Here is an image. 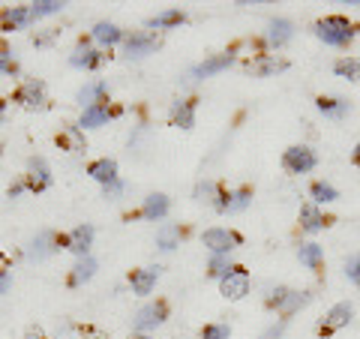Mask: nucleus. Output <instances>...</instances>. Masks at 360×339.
Here are the masks:
<instances>
[{
    "mask_svg": "<svg viewBox=\"0 0 360 339\" xmlns=\"http://www.w3.org/2000/svg\"><path fill=\"white\" fill-rule=\"evenodd\" d=\"M315 37H319L321 42H328V45H345L348 39L354 37V30H352V25H348V18L328 15V18H321L319 25H315Z\"/></svg>",
    "mask_w": 360,
    "mask_h": 339,
    "instance_id": "1",
    "label": "nucleus"
},
{
    "mask_svg": "<svg viewBox=\"0 0 360 339\" xmlns=\"http://www.w3.org/2000/svg\"><path fill=\"white\" fill-rule=\"evenodd\" d=\"M165 315H168V303H162V300L148 303V307H141L139 312H135L132 331L135 333H148V331H153V327H160L165 321Z\"/></svg>",
    "mask_w": 360,
    "mask_h": 339,
    "instance_id": "2",
    "label": "nucleus"
},
{
    "mask_svg": "<svg viewBox=\"0 0 360 339\" xmlns=\"http://www.w3.org/2000/svg\"><path fill=\"white\" fill-rule=\"evenodd\" d=\"M219 291H222V298H229V300H243L250 295V274H246L243 267H231L229 274L219 279Z\"/></svg>",
    "mask_w": 360,
    "mask_h": 339,
    "instance_id": "3",
    "label": "nucleus"
},
{
    "mask_svg": "<svg viewBox=\"0 0 360 339\" xmlns=\"http://www.w3.org/2000/svg\"><path fill=\"white\" fill-rule=\"evenodd\" d=\"M201 241H205V246L213 255H225L240 243V234H234L229 229H207L205 234H201Z\"/></svg>",
    "mask_w": 360,
    "mask_h": 339,
    "instance_id": "4",
    "label": "nucleus"
},
{
    "mask_svg": "<svg viewBox=\"0 0 360 339\" xmlns=\"http://www.w3.org/2000/svg\"><path fill=\"white\" fill-rule=\"evenodd\" d=\"M315 153L307 148V144H297V148H288L285 151V156H283V165L288 168L291 174H307V172H312L315 168Z\"/></svg>",
    "mask_w": 360,
    "mask_h": 339,
    "instance_id": "5",
    "label": "nucleus"
},
{
    "mask_svg": "<svg viewBox=\"0 0 360 339\" xmlns=\"http://www.w3.org/2000/svg\"><path fill=\"white\" fill-rule=\"evenodd\" d=\"M352 315H354V307H352L348 300L336 303V307L328 312V319L319 324V336H333L336 331H340V327H345L348 321H352Z\"/></svg>",
    "mask_w": 360,
    "mask_h": 339,
    "instance_id": "6",
    "label": "nucleus"
},
{
    "mask_svg": "<svg viewBox=\"0 0 360 339\" xmlns=\"http://www.w3.org/2000/svg\"><path fill=\"white\" fill-rule=\"evenodd\" d=\"M25 184H27L30 192H45V189L51 186V168H49V162H45L42 156H33V160L27 162Z\"/></svg>",
    "mask_w": 360,
    "mask_h": 339,
    "instance_id": "7",
    "label": "nucleus"
},
{
    "mask_svg": "<svg viewBox=\"0 0 360 339\" xmlns=\"http://www.w3.org/2000/svg\"><path fill=\"white\" fill-rule=\"evenodd\" d=\"M156 45H160V39H156L153 33H132V37L127 39V45H123V51H127L129 60H139V58H148V54H153Z\"/></svg>",
    "mask_w": 360,
    "mask_h": 339,
    "instance_id": "8",
    "label": "nucleus"
},
{
    "mask_svg": "<svg viewBox=\"0 0 360 339\" xmlns=\"http://www.w3.org/2000/svg\"><path fill=\"white\" fill-rule=\"evenodd\" d=\"M94 225H78V229H72L70 234V243H66V250L75 252L78 258H87L90 246H94Z\"/></svg>",
    "mask_w": 360,
    "mask_h": 339,
    "instance_id": "9",
    "label": "nucleus"
},
{
    "mask_svg": "<svg viewBox=\"0 0 360 339\" xmlns=\"http://www.w3.org/2000/svg\"><path fill=\"white\" fill-rule=\"evenodd\" d=\"M13 99L18 105H25V108H42L45 105V87L39 82H27V84H21L15 90Z\"/></svg>",
    "mask_w": 360,
    "mask_h": 339,
    "instance_id": "10",
    "label": "nucleus"
},
{
    "mask_svg": "<svg viewBox=\"0 0 360 339\" xmlns=\"http://www.w3.org/2000/svg\"><path fill=\"white\" fill-rule=\"evenodd\" d=\"M309 300H312V298L307 295V291H288V288H285V295L279 298V300L274 303V307H276V312L283 315V319H291V315H295L297 309L307 307Z\"/></svg>",
    "mask_w": 360,
    "mask_h": 339,
    "instance_id": "11",
    "label": "nucleus"
},
{
    "mask_svg": "<svg viewBox=\"0 0 360 339\" xmlns=\"http://www.w3.org/2000/svg\"><path fill=\"white\" fill-rule=\"evenodd\" d=\"M168 117H172V123L180 129H193L195 127V103L193 99H180V103L172 105Z\"/></svg>",
    "mask_w": 360,
    "mask_h": 339,
    "instance_id": "12",
    "label": "nucleus"
},
{
    "mask_svg": "<svg viewBox=\"0 0 360 339\" xmlns=\"http://www.w3.org/2000/svg\"><path fill=\"white\" fill-rule=\"evenodd\" d=\"M234 63V54H213V58H207L205 63H198L193 70V78H207V75H217L222 70H229V66Z\"/></svg>",
    "mask_w": 360,
    "mask_h": 339,
    "instance_id": "13",
    "label": "nucleus"
},
{
    "mask_svg": "<svg viewBox=\"0 0 360 339\" xmlns=\"http://www.w3.org/2000/svg\"><path fill=\"white\" fill-rule=\"evenodd\" d=\"M30 6H13V9H4L0 13V27L4 30H18V27H27L30 25Z\"/></svg>",
    "mask_w": 360,
    "mask_h": 339,
    "instance_id": "14",
    "label": "nucleus"
},
{
    "mask_svg": "<svg viewBox=\"0 0 360 339\" xmlns=\"http://www.w3.org/2000/svg\"><path fill=\"white\" fill-rule=\"evenodd\" d=\"M87 174L94 180H99L103 186H108V184H115V180H117V162L108 160V156H105V160H96V162L87 165Z\"/></svg>",
    "mask_w": 360,
    "mask_h": 339,
    "instance_id": "15",
    "label": "nucleus"
},
{
    "mask_svg": "<svg viewBox=\"0 0 360 339\" xmlns=\"http://www.w3.org/2000/svg\"><path fill=\"white\" fill-rule=\"evenodd\" d=\"M165 213H168V198L162 196V192H156V196L144 198V205H141V217L144 219L160 222V219H165Z\"/></svg>",
    "mask_w": 360,
    "mask_h": 339,
    "instance_id": "16",
    "label": "nucleus"
},
{
    "mask_svg": "<svg viewBox=\"0 0 360 339\" xmlns=\"http://www.w3.org/2000/svg\"><path fill=\"white\" fill-rule=\"evenodd\" d=\"M291 37H295V25H291L288 18H274L270 21V27H267V42L270 45H285Z\"/></svg>",
    "mask_w": 360,
    "mask_h": 339,
    "instance_id": "17",
    "label": "nucleus"
},
{
    "mask_svg": "<svg viewBox=\"0 0 360 339\" xmlns=\"http://www.w3.org/2000/svg\"><path fill=\"white\" fill-rule=\"evenodd\" d=\"M160 274H162V267H144V270H139V274L132 276V291L135 295H150L153 291V286H156V279H160Z\"/></svg>",
    "mask_w": 360,
    "mask_h": 339,
    "instance_id": "18",
    "label": "nucleus"
},
{
    "mask_svg": "<svg viewBox=\"0 0 360 339\" xmlns=\"http://www.w3.org/2000/svg\"><path fill=\"white\" fill-rule=\"evenodd\" d=\"M108 117H111V108H108V103H99V105H90V108H84L82 120H78V127L94 129V127H103V123H108Z\"/></svg>",
    "mask_w": 360,
    "mask_h": 339,
    "instance_id": "19",
    "label": "nucleus"
},
{
    "mask_svg": "<svg viewBox=\"0 0 360 339\" xmlns=\"http://www.w3.org/2000/svg\"><path fill=\"white\" fill-rule=\"evenodd\" d=\"M105 94H108V84H105V82L84 84L82 90H78V103H82L84 108H90V105H99V103H105Z\"/></svg>",
    "mask_w": 360,
    "mask_h": 339,
    "instance_id": "20",
    "label": "nucleus"
},
{
    "mask_svg": "<svg viewBox=\"0 0 360 339\" xmlns=\"http://www.w3.org/2000/svg\"><path fill=\"white\" fill-rule=\"evenodd\" d=\"M315 105H319L321 115H324V117H330V120H342L348 111H352V105H348L345 99H333V96H321Z\"/></svg>",
    "mask_w": 360,
    "mask_h": 339,
    "instance_id": "21",
    "label": "nucleus"
},
{
    "mask_svg": "<svg viewBox=\"0 0 360 339\" xmlns=\"http://www.w3.org/2000/svg\"><path fill=\"white\" fill-rule=\"evenodd\" d=\"M324 217H321V210L315 207V205H303L300 207V229L307 231V234H315V231H321L324 229Z\"/></svg>",
    "mask_w": 360,
    "mask_h": 339,
    "instance_id": "22",
    "label": "nucleus"
},
{
    "mask_svg": "<svg viewBox=\"0 0 360 339\" xmlns=\"http://www.w3.org/2000/svg\"><path fill=\"white\" fill-rule=\"evenodd\" d=\"M60 246V237H54V231H42L37 234V241L30 243V258H45L49 252H54Z\"/></svg>",
    "mask_w": 360,
    "mask_h": 339,
    "instance_id": "23",
    "label": "nucleus"
},
{
    "mask_svg": "<svg viewBox=\"0 0 360 339\" xmlns=\"http://www.w3.org/2000/svg\"><path fill=\"white\" fill-rule=\"evenodd\" d=\"M103 60H105V54L103 51H94V49H78L72 58H70V63L78 66V70H96Z\"/></svg>",
    "mask_w": 360,
    "mask_h": 339,
    "instance_id": "24",
    "label": "nucleus"
},
{
    "mask_svg": "<svg viewBox=\"0 0 360 339\" xmlns=\"http://www.w3.org/2000/svg\"><path fill=\"white\" fill-rule=\"evenodd\" d=\"M297 258H300V264H307L309 270H321V264H324V252L319 243H303L297 250Z\"/></svg>",
    "mask_w": 360,
    "mask_h": 339,
    "instance_id": "25",
    "label": "nucleus"
},
{
    "mask_svg": "<svg viewBox=\"0 0 360 339\" xmlns=\"http://www.w3.org/2000/svg\"><path fill=\"white\" fill-rule=\"evenodd\" d=\"M250 196H252L250 189H238L234 196H222L225 201H219L217 210H222V213H240L246 205H250Z\"/></svg>",
    "mask_w": 360,
    "mask_h": 339,
    "instance_id": "26",
    "label": "nucleus"
},
{
    "mask_svg": "<svg viewBox=\"0 0 360 339\" xmlns=\"http://www.w3.org/2000/svg\"><path fill=\"white\" fill-rule=\"evenodd\" d=\"M186 21V15L180 13V9H165V13H160V15H153L150 21H148V27H153V30H165V27H174V25H184Z\"/></svg>",
    "mask_w": 360,
    "mask_h": 339,
    "instance_id": "27",
    "label": "nucleus"
},
{
    "mask_svg": "<svg viewBox=\"0 0 360 339\" xmlns=\"http://www.w3.org/2000/svg\"><path fill=\"white\" fill-rule=\"evenodd\" d=\"M94 39L96 42H103V45H117L120 39H123V33H120V27L117 25H108V21H99V25L94 27Z\"/></svg>",
    "mask_w": 360,
    "mask_h": 339,
    "instance_id": "28",
    "label": "nucleus"
},
{
    "mask_svg": "<svg viewBox=\"0 0 360 339\" xmlns=\"http://www.w3.org/2000/svg\"><path fill=\"white\" fill-rule=\"evenodd\" d=\"M94 274H96V262L94 258H82L75 267H72V276H70V286H82V282H87V279H94Z\"/></svg>",
    "mask_w": 360,
    "mask_h": 339,
    "instance_id": "29",
    "label": "nucleus"
},
{
    "mask_svg": "<svg viewBox=\"0 0 360 339\" xmlns=\"http://www.w3.org/2000/svg\"><path fill=\"white\" fill-rule=\"evenodd\" d=\"M283 70H288V63H285V60H276V58H262V60L252 63V72L262 75V78L276 75V72H283Z\"/></svg>",
    "mask_w": 360,
    "mask_h": 339,
    "instance_id": "30",
    "label": "nucleus"
},
{
    "mask_svg": "<svg viewBox=\"0 0 360 339\" xmlns=\"http://www.w3.org/2000/svg\"><path fill=\"white\" fill-rule=\"evenodd\" d=\"M58 144H60V151H84V139H82V132H78V127L63 129L58 135Z\"/></svg>",
    "mask_w": 360,
    "mask_h": 339,
    "instance_id": "31",
    "label": "nucleus"
},
{
    "mask_svg": "<svg viewBox=\"0 0 360 339\" xmlns=\"http://www.w3.org/2000/svg\"><path fill=\"white\" fill-rule=\"evenodd\" d=\"M336 75L342 78H352V82H360V58H345V60H336Z\"/></svg>",
    "mask_w": 360,
    "mask_h": 339,
    "instance_id": "32",
    "label": "nucleus"
},
{
    "mask_svg": "<svg viewBox=\"0 0 360 339\" xmlns=\"http://www.w3.org/2000/svg\"><path fill=\"white\" fill-rule=\"evenodd\" d=\"M60 9H63L60 0H39V4H33V6H30V18L37 21V18H42V15H54V13H60Z\"/></svg>",
    "mask_w": 360,
    "mask_h": 339,
    "instance_id": "33",
    "label": "nucleus"
},
{
    "mask_svg": "<svg viewBox=\"0 0 360 339\" xmlns=\"http://www.w3.org/2000/svg\"><path fill=\"white\" fill-rule=\"evenodd\" d=\"M177 241H180V229H177V225H165V229L156 234V243H160L162 250H174Z\"/></svg>",
    "mask_w": 360,
    "mask_h": 339,
    "instance_id": "34",
    "label": "nucleus"
},
{
    "mask_svg": "<svg viewBox=\"0 0 360 339\" xmlns=\"http://www.w3.org/2000/svg\"><path fill=\"white\" fill-rule=\"evenodd\" d=\"M195 201L217 205V184H213V180H201V184L195 186Z\"/></svg>",
    "mask_w": 360,
    "mask_h": 339,
    "instance_id": "35",
    "label": "nucleus"
},
{
    "mask_svg": "<svg viewBox=\"0 0 360 339\" xmlns=\"http://www.w3.org/2000/svg\"><path fill=\"white\" fill-rule=\"evenodd\" d=\"M312 198H315V201H324V205H328V201H336V198H340V192H336L330 184H321V180H319V184H312Z\"/></svg>",
    "mask_w": 360,
    "mask_h": 339,
    "instance_id": "36",
    "label": "nucleus"
},
{
    "mask_svg": "<svg viewBox=\"0 0 360 339\" xmlns=\"http://www.w3.org/2000/svg\"><path fill=\"white\" fill-rule=\"evenodd\" d=\"M229 324H205L201 327V339H229Z\"/></svg>",
    "mask_w": 360,
    "mask_h": 339,
    "instance_id": "37",
    "label": "nucleus"
},
{
    "mask_svg": "<svg viewBox=\"0 0 360 339\" xmlns=\"http://www.w3.org/2000/svg\"><path fill=\"white\" fill-rule=\"evenodd\" d=\"M345 276L352 279V282H360V252H357V255H348V262H345Z\"/></svg>",
    "mask_w": 360,
    "mask_h": 339,
    "instance_id": "38",
    "label": "nucleus"
},
{
    "mask_svg": "<svg viewBox=\"0 0 360 339\" xmlns=\"http://www.w3.org/2000/svg\"><path fill=\"white\" fill-rule=\"evenodd\" d=\"M15 70H18V63L13 60V54H9L4 45H0V72H9V75H13Z\"/></svg>",
    "mask_w": 360,
    "mask_h": 339,
    "instance_id": "39",
    "label": "nucleus"
},
{
    "mask_svg": "<svg viewBox=\"0 0 360 339\" xmlns=\"http://www.w3.org/2000/svg\"><path fill=\"white\" fill-rule=\"evenodd\" d=\"M229 270H231V264L225 262L222 255H213V258H210V274H213V276H225Z\"/></svg>",
    "mask_w": 360,
    "mask_h": 339,
    "instance_id": "40",
    "label": "nucleus"
},
{
    "mask_svg": "<svg viewBox=\"0 0 360 339\" xmlns=\"http://www.w3.org/2000/svg\"><path fill=\"white\" fill-rule=\"evenodd\" d=\"M120 192H123V184H120V180H115V184L103 186V196H105V198H117Z\"/></svg>",
    "mask_w": 360,
    "mask_h": 339,
    "instance_id": "41",
    "label": "nucleus"
},
{
    "mask_svg": "<svg viewBox=\"0 0 360 339\" xmlns=\"http://www.w3.org/2000/svg\"><path fill=\"white\" fill-rule=\"evenodd\" d=\"M9 286H13V276H9L6 270H0V295H6Z\"/></svg>",
    "mask_w": 360,
    "mask_h": 339,
    "instance_id": "42",
    "label": "nucleus"
},
{
    "mask_svg": "<svg viewBox=\"0 0 360 339\" xmlns=\"http://www.w3.org/2000/svg\"><path fill=\"white\" fill-rule=\"evenodd\" d=\"M283 331H285V324H274L262 339H279V336H283Z\"/></svg>",
    "mask_w": 360,
    "mask_h": 339,
    "instance_id": "43",
    "label": "nucleus"
},
{
    "mask_svg": "<svg viewBox=\"0 0 360 339\" xmlns=\"http://www.w3.org/2000/svg\"><path fill=\"white\" fill-rule=\"evenodd\" d=\"M25 186H27V184H13V186H9V198H15V196H18V192L25 189Z\"/></svg>",
    "mask_w": 360,
    "mask_h": 339,
    "instance_id": "44",
    "label": "nucleus"
},
{
    "mask_svg": "<svg viewBox=\"0 0 360 339\" xmlns=\"http://www.w3.org/2000/svg\"><path fill=\"white\" fill-rule=\"evenodd\" d=\"M27 339H45V336H42L39 331H30V333H27Z\"/></svg>",
    "mask_w": 360,
    "mask_h": 339,
    "instance_id": "45",
    "label": "nucleus"
},
{
    "mask_svg": "<svg viewBox=\"0 0 360 339\" xmlns=\"http://www.w3.org/2000/svg\"><path fill=\"white\" fill-rule=\"evenodd\" d=\"M354 162L360 165V144H357V148H354Z\"/></svg>",
    "mask_w": 360,
    "mask_h": 339,
    "instance_id": "46",
    "label": "nucleus"
},
{
    "mask_svg": "<svg viewBox=\"0 0 360 339\" xmlns=\"http://www.w3.org/2000/svg\"><path fill=\"white\" fill-rule=\"evenodd\" d=\"M135 339H150V336H135Z\"/></svg>",
    "mask_w": 360,
    "mask_h": 339,
    "instance_id": "47",
    "label": "nucleus"
},
{
    "mask_svg": "<svg viewBox=\"0 0 360 339\" xmlns=\"http://www.w3.org/2000/svg\"><path fill=\"white\" fill-rule=\"evenodd\" d=\"M0 123H4V117H0Z\"/></svg>",
    "mask_w": 360,
    "mask_h": 339,
    "instance_id": "48",
    "label": "nucleus"
}]
</instances>
